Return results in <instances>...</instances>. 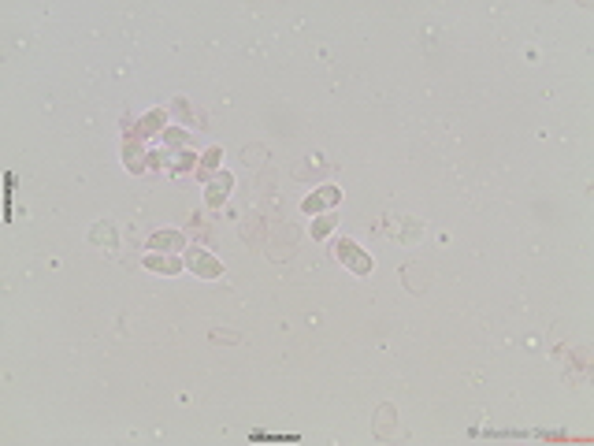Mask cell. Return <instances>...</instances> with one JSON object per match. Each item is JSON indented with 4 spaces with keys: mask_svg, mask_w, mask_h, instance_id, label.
I'll return each mask as SVG.
<instances>
[{
    "mask_svg": "<svg viewBox=\"0 0 594 446\" xmlns=\"http://www.w3.org/2000/svg\"><path fill=\"white\" fill-rule=\"evenodd\" d=\"M171 104H175V115H179V120H194V112H190V101H182V97H179V101H171Z\"/></svg>",
    "mask_w": 594,
    "mask_h": 446,
    "instance_id": "2e32d148",
    "label": "cell"
},
{
    "mask_svg": "<svg viewBox=\"0 0 594 446\" xmlns=\"http://www.w3.org/2000/svg\"><path fill=\"white\" fill-rule=\"evenodd\" d=\"M145 268L160 271V276H179L182 260H179V253H145Z\"/></svg>",
    "mask_w": 594,
    "mask_h": 446,
    "instance_id": "ba28073f",
    "label": "cell"
},
{
    "mask_svg": "<svg viewBox=\"0 0 594 446\" xmlns=\"http://www.w3.org/2000/svg\"><path fill=\"white\" fill-rule=\"evenodd\" d=\"M186 249V234L182 231H157L149 234V253H179Z\"/></svg>",
    "mask_w": 594,
    "mask_h": 446,
    "instance_id": "8992f818",
    "label": "cell"
},
{
    "mask_svg": "<svg viewBox=\"0 0 594 446\" xmlns=\"http://www.w3.org/2000/svg\"><path fill=\"white\" fill-rule=\"evenodd\" d=\"M338 260H342L350 271H356V276H368V271H372V257L356 242H350V238L338 242Z\"/></svg>",
    "mask_w": 594,
    "mask_h": 446,
    "instance_id": "3957f363",
    "label": "cell"
},
{
    "mask_svg": "<svg viewBox=\"0 0 594 446\" xmlns=\"http://www.w3.org/2000/svg\"><path fill=\"white\" fill-rule=\"evenodd\" d=\"M219 157H223V149H219V145H212V149H208L205 157H201V164H197V175L205 179V183H208V179H212V171H216Z\"/></svg>",
    "mask_w": 594,
    "mask_h": 446,
    "instance_id": "7c38bea8",
    "label": "cell"
},
{
    "mask_svg": "<svg viewBox=\"0 0 594 446\" xmlns=\"http://www.w3.org/2000/svg\"><path fill=\"white\" fill-rule=\"evenodd\" d=\"M334 223H338V216H334V212H327V216H316V223H312V238H316V242H323L327 234L334 231Z\"/></svg>",
    "mask_w": 594,
    "mask_h": 446,
    "instance_id": "5bb4252c",
    "label": "cell"
},
{
    "mask_svg": "<svg viewBox=\"0 0 594 446\" xmlns=\"http://www.w3.org/2000/svg\"><path fill=\"white\" fill-rule=\"evenodd\" d=\"M163 142H168L171 149H175V145H179V149H182V145L190 142V134L182 131V126H168V131H163Z\"/></svg>",
    "mask_w": 594,
    "mask_h": 446,
    "instance_id": "9a60e30c",
    "label": "cell"
},
{
    "mask_svg": "<svg viewBox=\"0 0 594 446\" xmlns=\"http://www.w3.org/2000/svg\"><path fill=\"white\" fill-rule=\"evenodd\" d=\"M387 238H394V242H405V245H416L420 238H424V223L413 220V216H398V220H387Z\"/></svg>",
    "mask_w": 594,
    "mask_h": 446,
    "instance_id": "6da1fadb",
    "label": "cell"
},
{
    "mask_svg": "<svg viewBox=\"0 0 594 446\" xmlns=\"http://www.w3.org/2000/svg\"><path fill=\"white\" fill-rule=\"evenodd\" d=\"M163 131H168V126H163V112H149L138 126H134V134H138V138H149V134H163Z\"/></svg>",
    "mask_w": 594,
    "mask_h": 446,
    "instance_id": "8fae6325",
    "label": "cell"
},
{
    "mask_svg": "<svg viewBox=\"0 0 594 446\" xmlns=\"http://www.w3.org/2000/svg\"><path fill=\"white\" fill-rule=\"evenodd\" d=\"M205 190H208V194H205L208 197V208H219V205L227 201V194L234 190V175H231V171H216V175L205 183Z\"/></svg>",
    "mask_w": 594,
    "mask_h": 446,
    "instance_id": "277c9868",
    "label": "cell"
},
{
    "mask_svg": "<svg viewBox=\"0 0 594 446\" xmlns=\"http://www.w3.org/2000/svg\"><path fill=\"white\" fill-rule=\"evenodd\" d=\"M89 245L104 249L108 257H112V253H119V231H115V223H97L93 231H89Z\"/></svg>",
    "mask_w": 594,
    "mask_h": 446,
    "instance_id": "52a82bcc",
    "label": "cell"
},
{
    "mask_svg": "<svg viewBox=\"0 0 594 446\" xmlns=\"http://www.w3.org/2000/svg\"><path fill=\"white\" fill-rule=\"evenodd\" d=\"M401 279H405V287L413 290V294H424V290H427V271H424V268H413V264H405V268H401Z\"/></svg>",
    "mask_w": 594,
    "mask_h": 446,
    "instance_id": "30bf717a",
    "label": "cell"
},
{
    "mask_svg": "<svg viewBox=\"0 0 594 446\" xmlns=\"http://www.w3.org/2000/svg\"><path fill=\"white\" fill-rule=\"evenodd\" d=\"M338 201H342L338 186H319L312 197H305V201H301V208H305L308 216H316V212H323V208H334Z\"/></svg>",
    "mask_w": 594,
    "mask_h": 446,
    "instance_id": "5b68a950",
    "label": "cell"
},
{
    "mask_svg": "<svg viewBox=\"0 0 594 446\" xmlns=\"http://www.w3.org/2000/svg\"><path fill=\"white\" fill-rule=\"evenodd\" d=\"M194 153H182V157H179V164H175V171H190V168H194Z\"/></svg>",
    "mask_w": 594,
    "mask_h": 446,
    "instance_id": "e0dca14e",
    "label": "cell"
},
{
    "mask_svg": "<svg viewBox=\"0 0 594 446\" xmlns=\"http://www.w3.org/2000/svg\"><path fill=\"white\" fill-rule=\"evenodd\" d=\"M123 157H126V168H130L134 175L149 168V153H145L141 145H134V142H126V145H123Z\"/></svg>",
    "mask_w": 594,
    "mask_h": 446,
    "instance_id": "9c48e42d",
    "label": "cell"
},
{
    "mask_svg": "<svg viewBox=\"0 0 594 446\" xmlns=\"http://www.w3.org/2000/svg\"><path fill=\"white\" fill-rule=\"evenodd\" d=\"M390 427H394V409L382 405L379 413H376V435H379V439H387V435H394Z\"/></svg>",
    "mask_w": 594,
    "mask_h": 446,
    "instance_id": "4fadbf2b",
    "label": "cell"
},
{
    "mask_svg": "<svg viewBox=\"0 0 594 446\" xmlns=\"http://www.w3.org/2000/svg\"><path fill=\"white\" fill-rule=\"evenodd\" d=\"M186 264L197 271L201 279H219L223 276V264H219L208 249H201V245H194V249H186Z\"/></svg>",
    "mask_w": 594,
    "mask_h": 446,
    "instance_id": "7a4b0ae2",
    "label": "cell"
}]
</instances>
